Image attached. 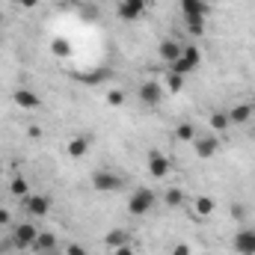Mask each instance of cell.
<instances>
[{"mask_svg": "<svg viewBox=\"0 0 255 255\" xmlns=\"http://www.w3.org/2000/svg\"><path fill=\"white\" fill-rule=\"evenodd\" d=\"M154 202H157V196H154L151 187H136V190L128 196V214L130 217H145L154 208Z\"/></svg>", "mask_w": 255, "mask_h": 255, "instance_id": "1", "label": "cell"}, {"mask_svg": "<svg viewBox=\"0 0 255 255\" xmlns=\"http://www.w3.org/2000/svg\"><path fill=\"white\" fill-rule=\"evenodd\" d=\"M39 226L30 220V223H18L15 229H12V235H9V241H12V247L15 250H33V244H36V238H39Z\"/></svg>", "mask_w": 255, "mask_h": 255, "instance_id": "2", "label": "cell"}, {"mask_svg": "<svg viewBox=\"0 0 255 255\" xmlns=\"http://www.w3.org/2000/svg\"><path fill=\"white\" fill-rule=\"evenodd\" d=\"M202 65V51L196 48V45H184V51H181V57L172 63V68L169 71H175V74H181V77H187V74H193L196 68Z\"/></svg>", "mask_w": 255, "mask_h": 255, "instance_id": "3", "label": "cell"}, {"mask_svg": "<svg viewBox=\"0 0 255 255\" xmlns=\"http://www.w3.org/2000/svg\"><path fill=\"white\" fill-rule=\"evenodd\" d=\"M136 95H139L142 107H160L163 104V86H160V80H142L139 89H136Z\"/></svg>", "mask_w": 255, "mask_h": 255, "instance_id": "4", "label": "cell"}, {"mask_svg": "<svg viewBox=\"0 0 255 255\" xmlns=\"http://www.w3.org/2000/svg\"><path fill=\"white\" fill-rule=\"evenodd\" d=\"M92 187L98 193H119L125 187V181H122V175H116V172L98 169V172H92Z\"/></svg>", "mask_w": 255, "mask_h": 255, "instance_id": "5", "label": "cell"}, {"mask_svg": "<svg viewBox=\"0 0 255 255\" xmlns=\"http://www.w3.org/2000/svg\"><path fill=\"white\" fill-rule=\"evenodd\" d=\"M193 148H196V157L208 160V157H214V154L220 151V136H217V133H196Z\"/></svg>", "mask_w": 255, "mask_h": 255, "instance_id": "6", "label": "cell"}, {"mask_svg": "<svg viewBox=\"0 0 255 255\" xmlns=\"http://www.w3.org/2000/svg\"><path fill=\"white\" fill-rule=\"evenodd\" d=\"M21 205H24V211H27L33 220H39V217H45V214L51 211V199H48L45 193H30V196L21 199Z\"/></svg>", "mask_w": 255, "mask_h": 255, "instance_id": "7", "label": "cell"}, {"mask_svg": "<svg viewBox=\"0 0 255 255\" xmlns=\"http://www.w3.org/2000/svg\"><path fill=\"white\" fill-rule=\"evenodd\" d=\"M148 175L151 178H166L169 175V169H172V163H169V157L163 154V151H157V148H151L148 151Z\"/></svg>", "mask_w": 255, "mask_h": 255, "instance_id": "8", "label": "cell"}, {"mask_svg": "<svg viewBox=\"0 0 255 255\" xmlns=\"http://www.w3.org/2000/svg\"><path fill=\"white\" fill-rule=\"evenodd\" d=\"M145 9H148V0H122L119 9H116V15L122 21H136V18L145 15Z\"/></svg>", "mask_w": 255, "mask_h": 255, "instance_id": "9", "label": "cell"}, {"mask_svg": "<svg viewBox=\"0 0 255 255\" xmlns=\"http://www.w3.org/2000/svg\"><path fill=\"white\" fill-rule=\"evenodd\" d=\"M12 104L21 107V110H39V107H42V98H39L33 89H24V86H21V89L12 92Z\"/></svg>", "mask_w": 255, "mask_h": 255, "instance_id": "10", "label": "cell"}, {"mask_svg": "<svg viewBox=\"0 0 255 255\" xmlns=\"http://www.w3.org/2000/svg\"><path fill=\"white\" fill-rule=\"evenodd\" d=\"M181 51H184V45H181L175 36H169V39H163V42L157 45V57H160L163 63H169V65L181 57Z\"/></svg>", "mask_w": 255, "mask_h": 255, "instance_id": "11", "label": "cell"}, {"mask_svg": "<svg viewBox=\"0 0 255 255\" xmlns=\"http://www.w3.org/2000/svg\"><path fill=\"white\" fill-rule=\"evenodd\" d=\"M238 255H255V229H241L232 241Z\"/></svg>", "mask_w": 255, "mask_h": 255, "instance_id": "12", "label": "cell"}, {"mask_svg": "<svg viewBox=\"0 0 255 255\" xmlns=\"http://www.w3.org/2000/svg\"><path fill=\"white\" fill-rule=\"evenodd\" d=\"M255 116V104H250V101H241V104H235L232 110H229V119H232V125H250Z\"/></svg>", "mask_w": 255, "mask_h": 255, "instance_id": "13", "label": "cell"}, {"mask_svg": "<svg viewBox=\"0 0 255 255\" xmlns=\"http://www.w3.org/2000/svg\"><path fill=\"white\" fill-rule=\"evenodd\" d=\"M57 247H60V241H57V235H54V232H39V238H36V244H33V253L54 255Z\"/></svg>", "mask_w": 255, "mask_h": 255, "instance_id": "14", "label": "cell"}, {"mask_svg": "<svg viewBox=\"0 0 255 255\" xmlns=\"http://www.w3.org/2000/svg\"><path fill=\"white\" fill-rule=\"evenodd\" d=\"M125 244H133V238H130L128 229H113V232L104 235V247H107V250H119V247H125Z\"/></svg>", "mask_w": 255, "mask_h": 255, "instance_id": "15", "label": "cell"}, {"mask_svg": "<svg viewBox=\"0 0 255 255\" xmlns=\"http://www.w3.org/2000/svg\"><path fill=\"white\" fill-rule=\"evenodd\" d=\"M208 125L214 133H220V130H229L232 128V119H229V110H214L211 113V119H208Z\"/></svg>", "mask_w": 255, "mask_h": 255, "instance_id": "16", "label": "cell"}, {"mask_svg": "<svg viewBox=\"0 0 255 255\" xmlns=\"http://www.w3.org/2000/svg\"><path fill=\"white\" fill-rule=\"evenodd\" d=\"M211 3L208 0H181V12L184 15H208Z\"/></svg>", "mask_w": 255, "mask_h": 255, "instance_id": "17", "label": "cell"}, {"mask_svg": "<svg viewBox=\"0 0 255 255\" xmlns=\"http://www.w3.org/2000/svg\"><path fill=\"white\" fill-rule=\"evenodd\" d=\"M86 151H89V136H74V139L68 142V157L77 160V157H83Z\"/></svg>", "mask_w": 255, "mask_h": 255, "instance_id": "18", "label": "cell"}, {"mask_svg": "<svg viewBox=\"0 0 255 255\" xmlns=\"http://www.w3.org/2000/svg\"><path fill=\"white\" fill-rule=\"evenodd\" d=\"M193 208H196L199 217H211L214 208H217V202H214L211 196H199V199H193Z\"/></svg>", "mask_w": 255, "mask_h": 255, "instance_id": "19", "label": "cell"}, {"mask_svg": "<svg viewBox=\"0 0 255 255\" xmlns=\"http://www.w3.org/2000/svg\"><path fill=\"white\" fill-rule=\"evenodd\" d=\"M196 133H199V128L193 125V122H181V125L175 128V139H181V142H193Z\"/></svg>", "mask_w": 255, "mask_h": 255, "instance_id": "20", "label": "cell"}, {"mask_svg": "<svg viewBox=\"0 0 255 255\" xmlns=\"http://www.w3.org/2000/svg\"><path fill=\"white\" fill-rule=\"evenodd\" d=\"M184 24H187L190 36H202L205 33V15H184Z\"/></svg>", "mask_w": 255, "mask_h": 255, "instance_id": "21", "label": "cell"}, {"mask_svg": "<svg viewBox=\"0 0 255 255\" xmlns=\"http://www.w3.org/2000/svg\"><path fill=\"white\" fill-rule=\"evenodd\" d=\"M9 193L15 196V199H24V196H30V184L18 175V178H12V184H9Z\"/></svg>", "mask_w": 255, "mask_h": 255, "instance_id": "22", "label": "cell"}, {"mask_svg": "<svg viewBox=\"0 0 255 255\" xmlns=\"http://www.w3.org/2000/svg\"><path fill=\"white\" fill-rule=\"evenodd\" d=\"M163 202H166L169 208H178V205L184 202V190H181V187H169V190L163 193Z\"/></svg>", "mask_w": 255, "mask_h": 255, "instance_id": "23", "label": "cell"}, {"mask_svg": "<svg viewBox=\"0 0 255 255\" xmlns=\"http://www.w3.org/2000/svg\"><path fill=\"white\" fill-rule=\"evenodd\" d=\"M166 89H169V92H181V89H184V77L175 74V71H169V74H166Z\"/></svg>", "mask_w": 255, "mask_h": 255, "instance_id": "24", "label": "cell"}, {"mask_svg": "<svg viewBox=\"0 0 255 255\" xmlns=\"http://www.w3.org/2000/svg\"><path fill=\"white\" fill-rule=\"evenodd\" d=\"M51 51H54V54H57L60 60H65V57H71V48H68V42H65V39H54Z\"/></svg>", "mask_w": 255, "mask_h": 255, "instance_id": "25", "label": "cell"}, {"mask_svg": "<svg viewBox=\"0 0 255 255\" xmlns=\"http://www.w3.org/2000/svg\"><path fill=\"white\" fill-rule=\"evenodd\" d=\"M107 104H110V107H122V104H125V92H122V89H110V92H107Z\"/></svg>", "mask_w": 255, "mask_h": 255, "instance_id": "26", "label": "cell"}, {"mask_svg": "<svg viewBox=\"0 0 255 255\" xmlns=\"http://www.w3.org/2000/svg\"><path fill=\"white\" fill-rule=\"evenodd\" d=\"M65 255H89V253H86V247H80V244H68V247H65Z\"/></svg>", "mask_w": 255, "mask_h": 255, "instance_id": "27", "label": "cell"}, {"mask_svg": "<svg viewBox=\"0 0 255 255\" xmlns=\"http://www.w3.org/2000/svg\"><path fill=\"white\" fill-rule=\"evenodd\" d=\"M113 255H136V253H133V244H125V247L113 250Z\"/></svg>", "mask_w": 255, "mask_h": 255, "instance_id": "28", "label": "cell"}, {"mask_svg": "<svg viewBox=\"0 0 255 255\" xmlns=\"http://www.w3.org/2000/svg\"><path fill=\"white\" fill-rule=\"evenodd\" d=\"M169 255H190V247H187V244H175V250Z\"/></svg>", "mask_w": 255, "mask_h": 255, "instance_id": "29", "label": "cell"}, {"mask_svg": "<svg viewBox=\"0 0 255 255\" xmlns=\"http://www.w3.org/2000/svg\"><path fill=\"white\" fill-rule=\"evenodd\" d=\"M27 136H30V139H39V136H42V128H39V125H30V128H27Z\"/></svg>", "mask_w": 255, "mask_h": 255, "instance_id": "30", "label": "cell"}, {"mask_svg": "<svg viewBox=\"0 0 255 255\" xmlns=\"http://www.w3.org/2000/svg\"><path fill=\"white\" fill-rule=\"evenodd\" d=\"M12 217H9V208H0V226H9Z\"/></svg>", "mask_w": 255, "mask_h": 255, "instance_id": "31", "label": "cell"}, {"mask_svg": "<svg viewBox=\"0 0 255 255\" xmlns=\"http://www.w3.org/2000/svg\"><path fill=\"white\" fill-rule=\"evenodd\" d=\"M18 6H21V9H36L39 0H18Z\"/></svg>", "mask_w": 255, "mask_h": 255, "instance_id": "32", "label": "cell"}, {"mask_svg": "<svg viewBox=\"0 0 255 255\" xmlns=\"http://www.w3.org/2000/svg\"><path fill=\"white\" fill-rule=\"evenodd\" d=\"M253 136H255V125H253Z\"/></svg>", "mask_w": 255, "mask_h": 255, "instance_id": "33", "label": "cell"}, {"mask_svg": "<svg viewBox=\"0 0 255 255\" xmlns=\"http://www.w3.org/2000/svg\"><path fill=\"white\" fill-rule=\"evenodd\" d=\"M0 21H3V15H0Z\"/></svg>", "mask_w": 255, "mask_h": 255, "instance_id": "34", "label": "cell"}, {"mask_svg": "<svg viewBox=\"0 0 255 255\" xmlns=\"http://www.w3.org/2000/svg\"><path fill=\"white\" fill-rule=\"evenodd\" d=\"M0 175H3V169H0Z\"/></svg>", "mask_w": 255, "mask_h": 255, "instance_id": "35", "label": "cell"}]
</instances>
